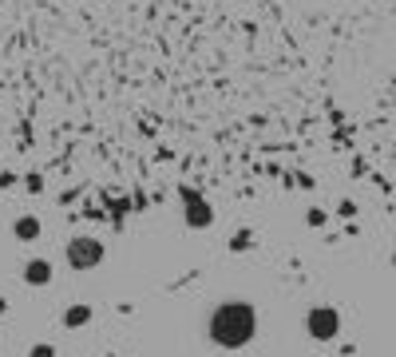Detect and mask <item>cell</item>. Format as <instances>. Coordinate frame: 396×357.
<instances>
[{
    "label": "cell",
    "instance_id": "obj_1",
    "mask_svg": "<svg viewBox=\"0 0 396 357\" xmlns=\"http://www.w3.org/2000/svg\"><path fill=\"white\" fill-rule=\"evenodd\" d=\"M206 334H210V341H214L218 349H242V345H250L253 334H258V314H253V306L242 302V298L222 302V306L214 309L210 325H206Z\"/></svg>",
    "mask_w": 396,
    "mask_h": 357
},
{
    "label": "cell",
    "instance_id": "obj_2",
    "mask_svg": "<svg viewBox=\"0 0 396 357\" xmlns=\"http://www.w3.org/2000/svg\"><path fill=\"white\" fill-rule=\"evenodd\" d=\"M103 254H107V250H103V243H99V238H92V234H76V238L67 243V250H63L67 266H72V270H79V274H83V270H95V266L103 262Z\"/></svg>",
    "mask_w": 396,
    "mask_h": 357
},
{
    "label": "cell",
    "instance_id": "obj_3",
    "mask_svg": "<svg viewBox=\"0 0 396 357\" xmlns=\"http://www.w3.org/2000/svg\"><path fill=\"white\" fill-rule=\"evenodd\" d=\"M305 329L313 341H337L341 338V314L333 306H313L305 314Z\"/></svg>",
    "mask_w": 396,
    "mask_h": 357
},
{
    "label": "cell",
    "instance_id": "obj_4",
    "mask_svg": "<svg viewBox=\"0 0 396 357\" xmlns=\"http://www.w3.org/2000/svg\"><path fill=\"white\" fill-rule=\"evenodd\" d=\"M183 203H187V214H183V218H187V227H190V230H206L210 223H214V207H210L202 195H194V191H183Z\"/></svg>",
    "mask_w": 396,
    "mask_h": 357
},
{
    "label": "cell",
    "instance_id": "obj_5",
    "mask_svg": "<svg viewBox=\"0 0 396 357\" xmlns=\"http://www.w3.org/2000/svg\"><path fill=\"white\" fill-rule=\"evenodd\" d=\"M24 282L36 286V290L48 286V282H52V262H48V258H28V262H24Z\"/></svg>",
    "mask_w": 396,
    "mask_h": 357
},
{
    "label": "cell",
    "instance_id": "obj_6",
    "mask_svg": "<svg viewBox=\"0 0 396 357\" xmlns=\"http://www.w3.org/2000/svg\"><path fill=\"white\" fill-rule=\"evenodd\" d=\"M12 234H16V243H36L40 238V218L36 214H20L12 223Z\"/></svg>",
    "mask_w": 396,
    "mask_h": 357
},
{
    "label": "cell",
    "instance_id": "obj_7",
    "mask_svg": "<svg viewBox=\"0 0 396 357\" xmlns=\"http://www.w3.org/2000/svg\"><path fill=\"white\" fill-rule=\"evenodd\" d=\"M87 322H92V306H67L63 309V325H67V329H83Z\"/></svg>",
    "mask_w": 396,
    "mask_h": 357
},
{
    "label": "cell",
    "instance_id": "obj_8",
    "mask_svg": "<svg viewBox=\"0 0 396 357\" xmlns=\"http://www.w3.org/2000/svg\"><path fill=\"white\" fill-rule=\"evenodd\" d=\"M250 246H253V234H250V230H234V234H230V250H234V254L250 250Z\"/></svg>",
    "mask_w": 396,
    "mask_h": 357
},
{
    "label": "cell",
    "instance_id": "obj_9",
    "mask_svg": "<svg viewBox=\"0 0 396 357\" xmlns=\"http://www.w3.org/2000/svg\"><path fill=\"white\" fill-rule=\"evenodd\" d=\"M305 223H309V227H325V223H329V214L321 211V207H309V214H305Z\"/></svg>",
    "mask_w": 396,
    "mask_h": 357
},
{
    "label": "cell",
    "instance_id": "obj_10",
    "mask_svg": "<svg viewBox=\"0 0 396 357\" xmlns=\"http://www.w3.org/2000/svg\"><path fill=\"white\" fill-rule=\"evenodd\" d=\"M28 357H56V345H48V341H36L28 349Z\"/></svg>",
    "mask_w": 396,
    "mask_h": 357
},
{
    "label": "cell",
    "instance_id": "obj_11",
    "mask_svg": "<svg viewBox=\"0 0 396 357\" xmlns=\"http://www.w3.org/2000/svg\"><path fill=\"white\" fill-rule=\"evenodd\" d=\"M337 214H341V218H353V214H357V207H353V198H345V203L337 207Z\"/></svg>",
    "mask_w": 396,
    "mask_h": 357
},
{
    "label": "cell",
    "instance_id": "obj_12",
    "mask_svg": "<svg viewBox=\"0 0 396 357\" xmlns=\"http://www.w3.org/2000/svg\"><path fill=\"white\" fill-rule=\"evenodd\" d=\"M4 309H8V302H4V298H0V314H4Z\"/></svg>",
    "mask_w": 396,
    "mask_h": 357
}]
</instances>
